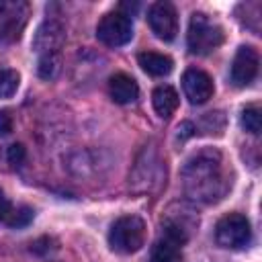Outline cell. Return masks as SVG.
Wrapping results in <instances>:
<instances>
[{"mask_svg":"<svg viewBox=\"0 0 262 262\" xmlns=\"http://www.w3.org/2000/svg\"><path fill=\"white\" fill-rule=\"evenodd\" d=\"M184 194L203 205L219 203L231 188L229 170L225 166L223 154L215 147H203L194 151L180 170Z\"/></svg>","mask_w":262,"mask_h":262,"instance_id":"1","label":"cell"},{"mask_svg":"<svg viewBox=\"0 0 262 262\" xmlns=\"http://www.w3.org/2000/svg\"><path fill=\"white\" fill-rule=\"evenodd\" d=\"M166 178V164L158 151L156 145H145L131 172H129V190L135 194H145V192H154L162 186Z\"/></svg>","mask_w":262,"mask_h":262,"instance_id":"2","label":"cell"},{"mask_svg":"<svg viewBox=\"0 0 262 262\" xmlns=\"http://www.w3.org/2000/svg\"><path fill=\"white\" fill-rule=\"evenodd\" d=\"M223 37H225L223 29L209 14L194 12L190 16L188 33H186V43H188L190 53H194V55H209V53H213L223 43Z\"/></svg>","mask_w":262,"mask_h":262,"instance_id":"3","label":"cell"},{"mask_svg":"<svg viewBox=\"0 0 262 262\" xmlns=\"http://www.w3.org/2000/svg\"><path fill=\"white\" fill-rule=\"evenodd\" d=\"M196 227H199V215L184 201L172 203L162 217V235L178 242L180 246H184L196 233Z\"/></svg>","mask_w":262,"mask_h":262,"instance_id":"4","label":"cell"},{"mask_svg":"<svg viewBox=\"0 0 262 262\" xmlns=\"http://www.w3.org/2000/svg\"><path fill=\"white\" fill-rule=\"evenodd\" d=\"M145 242V221L139 215H123L108 229V246L119 254H133Z\"/></svg>","mask_w":262,"mask_h":262,"instance_id":"5","label":"cell"},{"mask_svg":"<svg viewBox=\"0 0 262 262\" xmlns=\"http://www.w3.org/2000/svg\"><path fill=\"white\" fill-rule=\"evenodd\" d=\"M252 239V227L246 215L242 213H229L221 217L215 225V242L221 248L227 250H242Z\"/></svg>","mask_w":262,"mask_h":262,"instance_id":"6","label":"cell"},{"mask_svg":"<svg viewBox=\"0 0 262 262\" xmlns=\"http://www.w3.org/2000/svg\"><path fill=\"white\" fill-rule=\"evenodd\" d=\"M96 37L100 43H104L106 47H121L127 45L133 37V23L131 16L121 12V10H113L106 12L96 27Z\"/></svg>","mask_w":262,"mask_h":262,"instance_id":"7","label":"cell"},{"mask_svg":"<svg viewBox=\"0 0 262 262\" xmlns=\"http://www.w3.org/2000/svg\"><path fill=\"white\" fill-rule=\"evenodd\" d=\"M29 20V4L23 0H0V43L20 39Z\"/></svg>","mask_w":262,"mask_h":262,"instance_id":"8","label":"cell"},{"mask_svg":"<svg viewBox=\"0 0 262 262\" xmlns=\"http://www.w3.org/2000/svg\"><path fill=\"white\" fill-rule=\"evenodd\" d=\"M147 25L160 41H174L178 33V14L172 2H154L147 10Z\"/></svg>","mask_w":262,"mask_h":262,"instance_id":"9","label":"cell"},{"mask_svg":"<svg viewBox=\"0 0 262 262\" xmlns=\"http://www.w3.org/2000/svg\"><path fill=\"white\" fill-rule=\"evenodd\" d=\"M66 41V29L59 20L47 18L39 25L35 39H33V49L41 55H59L61 47Z\"/></svg>","mask_w":262,"mask_h":262,"instance_id":"10","label":"cell"},{"mask_svg":"<svg viewBox=\"0 0 262 262\" xmlns=\"http://www.w3.org/2000/svg\"><path fill=\"white\" fill-rule=\"evenodd\" d=\"M258 66H260L258 51L250 45H242L235 51V57H233L231 70H229V78H231L233 86L244 88V86L252 84L256 74H258Z\"/></svg>","mask_w":262,"mask_h":262,"instance_id":"11","label":"cell"},{"mask_svg":"<svg viewBox=\"0 0 262 262\" xmlns=\"http://www.w3.org/2000/svg\"><path fill=\"white\" fill-rule=\"evenodd\" d=\"M182 90H184L190 104H203L215 92L213 78L199 68H188L182 76Z\"/></svg>","mask_w":262,"mask_h":262,"instance_id":"12","label":"cell"},{"mask_svg":"<svg viewBox=\"0 0 262 262\" xmlns=\"http://www.w3.org/2000/svg\"><path fill=\"white\" fill-rule=\"evenodd\" d=\"M108 94L117 104H131L139 96V86L129 74H113L108 78Z\"/></svg>","mask_w":262,"mask_h":262,"instance_id":"13","label":"cell"},{"mask_svg":"<svg viewBox=\"0 0 262 262\" xmlns=\"http://www.w3.org/2000/svg\"><path fill=\"white\" fill-rule=\"evenodd\" d=\"M137 61L141 66V70L149 76H156V78H162V76H168L174 68V61L164 55V53H158V51H143L137 55Z\"/></svg>","mask_w":262,"mask_h":262,"instance_id":"14","label":"cell"},{"mask_svg":"<svg viewBox=\"0 0 262 262\" xmlns=\"http://www.w3.org/2000/svg\"><path fill=\"white\" fill-rule=\"evenodd\" d=\"M182 246L166 235L154 242L149 250V262H182Z\"/></svg>","mask_w":262,"mask_h":262,"instance_id":"15","label":"cell"},{"mask_svg":"<svg viewBox=\"0 0 262 262\" xmlns=\"http://www.w3.org/2000/svg\"><path fill=\"white\" fill-rule=\"evenodd\" d=\"M151 102H154V111L162 117V119H168L170 115H174V111L178 108V92L164 84V86H158L151 94Z\"/></svg>","mask_w":262,"mask_h":262,"instance_id":"16","label":"cell"},{"mask_svg":"<svg viewBox=\"0 0 262 262\" xmlns=\"http://www.w3.org/2000/svg\"><path fill=\"white\" fill-rule=\"evenodd\" d=\"M239 123H242V127H244L248 133L258 135L260 129H262V117H260V108H258V104H250V106H246V108L242 111V119H239Z\"/></svg>","mask_w":262,"mask_h":262,"instance_id":"17","label":"cell"},{"mask_svg":"<svg viewBox=\"0 0 262 262\" xmlns=\"http://www.w3.org/2000/svg\"><path fill=\"white\" fill-rule=\"evenodd\" d=\"M20 76L16 70L0 68V98H10L18 88Z\"/></svg>","mask_w":262,"mask_h":262,"instance_id":"18","label":"cell"},{"mask_svg":"<svg viewBox=\"0 0 262 262\" xmlns=\"http://www.w3.org/2000/svg\"><path fill=\"white\" fill-rule=\"evenodd\" d=\"M59 70H61V59H59V55H41V57H39L37 74H39L43 80H53V78H57Z\"/></svg>","mask_w":262,"mask_h":262,"instance_id":"19","label":"cell"},{"mask_svg":"<svg viewBox=\"0 0 262 262\" xmlns=\"http://www.w3.org/2000/svg\"><path fill=\"white\" fill-rule=\"evenodd\" d=\"M35 217V211L31 207H16V209H10L8 217H6V225L8 227H14V229H20V227H27Z\"/></svg>","mask_w":262,"mask_h":262,"instance_id":"20","label":"cell"},{"mask_svg":"<svg viewBox=\"0 0 262 262\" xmlns=\"http://www.w3.org/2000/svg\"><path fill=\"white\" fill-rule=\"evenodd\" d=\"M6 164H10V168H20L25 158H27V151H25V145L23 143H12L6 147Z\"/></svg>","mask_w":262,"mask_h":262,"instance_id":"21","label":"cell"},{"mask_svg":"<svg viewBox=\"0 0 262 262\" xmlns=\"http://www.w3.org/2000/svg\"><path fill=\"white\" fill-rule=\"evenodd\" d=\"M12 131V117L8 111H0V137L8 135Z\"/></svg>","mask_w":262,"mask_h":262,"instance_id":"22","label":"cell"},{"mask_svg":"<svg viewBox=\"0 0 262 262\" xmlns=\"http://www.w3.org/2000/svg\"><path fill=\"white\" fill-rule=\"evenodd\" d=\"M8 213H10V201H8V196L4 194V190L0 188V221H6Z\"/></svg>","mask_w":262,"mask_h":262,"instance_id":"23","label":"cell"},{"mask_svg":"<svg viewBox=\"0 0 262 262\" xmlns=\"http://www.w3.org/2000/svg\"><path fill=\"white\" fill-rule=\"evenodd\" d=\"M194 131H196V127L192 125V123H182L180 127H178V137H190V135H194Z\"/></svg>","mask_w":262,"mask_h":262,"instance_id":"24","label":"cell"}]
</instances>
